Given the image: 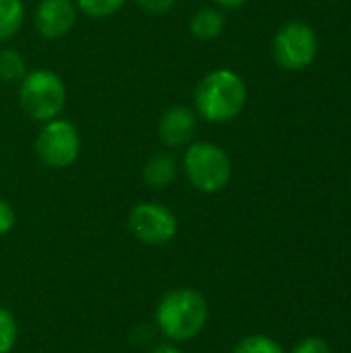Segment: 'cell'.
Masks as SVG:
<instances>
[{
  "label": "cell",
  "mask_w": 351,
  "mask_h": 353,
  "mask_svg": "<svg viewBox=\"0 0 351 353\" xmlns=\"http://www.w3.org/2000/svg\"><path fill=\"white\" fill-rule=\"evenodd\" d=\"M128 228L139 242L147 246H163L176 238L178 219L170 207L147 201L130 209Z\"/></svg>",
  "instance_id": "52a82bcc"
},
{
  "label": "cell",
  "mask_w": 351,
  "mask_h": 353,
  "mask_svg": "<svg viewBox=\"0 0 351 353\" xmlns=\"http://www.w3.org/2000/svg\"><path fill=\"white\" fill-rule=\"evenodd\" d=\"M292 353H331V347L327 341H323L319 337H310V339L300 341Z\"/></svg>",
  "instance_id": "d6986e66"
},
{
  "label": "cell",
  "mask_w": 351,
  "mask_h": 353,
  "mask_svg": "<svg viewBox=\"0 0 351 353\" xmlns=\"http://www.w3.org/2000/svg\"><path fill=\"white\" fill-rule=\"evenodd\" d=\"M79 12H85L91 19H106L116 14L126 0H74Z\"/></svg>",
  "instance_id": "5bb4252c"
},
{
  "label": "cell",
  "mask_w": 351,
  "mask_h": 353,
  "mask_svg": "<svg viewBox=\"0 0 351 353\" xmlns=\"http://www.w3.org/2000/svg\"><path fill=\"white\" fill-rule=\"evenodd\" d=\"M134 2L141 10H145L147 14H155V17L170 12L176 4V0H134Z\"/></svg>",
  "instance_id": "e0dca14e"
},
{
  "label": "cell",
  "mask_w": 351,
  "mask_h": 353,
  "mask_svg": "<svg viewBox=\"0 0 351 353\" xmlns=\"http://www.w3.org/2000/svg\"><path fill=\"white\" fill-rule=\"evenodd\" d=\"M27 74V62L23 54L14 48H0V81L2 83H21Z\"/></svg>",
  "instance_id": "4fadbf2b"
},
{
  "label": "cell",
  "mask_w": 351,
  "mask_h": 353,
  "mask_svg": "<svg viewBox=\"0 0 351 353\" xmlns=\"http://www.w3.org/2000/svg\"><path fill=\"white\" fill-rule=\"evenodd\" d=\"M213 2H215V6L221 8V10H236V8L244 6L248 0H213Z\"/></svg>",
  "instance_id": "ffe728a7"
},
{
  "label": "cell",
  "mask_w": 351,
  "mask_h": 353,
  "mask_svg": "<svg viewBox=\"0 0 351 353\" xmlns=\"http://www.w3.org/2000/svg\"><path fill=\"white\" fill-rule=\"evenodd\" d=\"M33 147L43 165L52 170H66L81 155V134L70 120L58 116L41 124Z\"/></svg>",
  "instance_id": "5b68a950"
},
{
  "label": "cell",
  "mask_w": 351,
  "mask_h": 353,
  "mask_svg": "<svg viewBox=\"0 0 351 353\" xmlns=\"http://www.w3.org/2000/svg\"><path fill=\"white\" fill-rule=\"evenodd\" d=\"M197 128H199V116L192 108L186 105L168 108L157 124L161 143L172 149H182V147L186 149L194 141Z\"/></svg>",
  "instance_id": "9c48e42d"
},
{
  "label": "cell",
  "mask_w": 351,
  "mask_h": 353,
  "mask_svg": "<svg viewBox=\"0 0 351 353\" xmlns=\"http://www.w3.org/2000/svg\"><path fill=\"white\" fill-rule=\"evenodd\" d=\"M151 353H182V352H180L172 341H168V343H159V345H155Z\"/></svg>",
  "instance_id": "44dd1931"
},
{
  "label": "cell",
  "mask_w": 351,
  "mask_h": 353,
  "mask_svg": "<svg viewBox=\"0 0 351 353\" xmlns=\"http://www.w3.org/2000/svg\"><path fill=\"white\" fill-rule=\"evenodd\" d=\"M319 52L317 31L304 21L285 23L273 37V60L290 72L308 68Z\"/></svg>",
  "instance_id": "8992f818"
},
{
  "label": "cell",
  "mask_w": 351,
  "mask_h": 353,
  "mask_svg": "<svg viewBox=\"0 0 351 353\" xmlns=\"http://www.w3.org/2000/svg\"><path fill=\"white\" fill-rule=\"evenodd\" d=\"M182 165L190 186L205 194H215L228 188L234 174L225 149L211 141H192L184 151Z\"/></svg>",
  "instance_id": "3957f363"
},
{
  "label": "cell",
  "mask_w": 351,
  "mask_h": 353,
  "mask_svg": "<svg viewBox=\"0 0 351 353\" xmlns=\"http://www.w3.org/2000/svg\"><path fill=\"white\" fill-rule=\"evenodd\" d=\"M248 87L232 68L207 72L194 89V112L211 124H225L238 118L246 105Z\"/></svg>",
  "instance_id": "6da1fadb"
},
{
  "label": "cell",
  "mask_w": 351,
  "mask_h": 353,
  "mask_svg": "<svg viewBox=\"0 0 351 353\" xmlns=\"http://www.w3.org/2000/svg\"><path fill=\"white\" fill-rule=\"evenodd\" d=\"M178 176V161L174 159V155L161 151L151 155L145 165H143V180L149 188H168Z\"/></svg>",
  "instance_id": "30bf717a"
},
{
  "label": "cell",
  "mask_w": 351,
  "mask_h": 353,
  "mask_svg": "<svg viewBox=\"0 0 351 353\" xmlns=\"http://www.w3.org/2000/svg\"><path fill=\"white\" fill-rule=\"evenodd\" d=\"M17 223V213L12 205L4 199H0V236H6Z\"/></svg>",
  "instance_id": "ac0fdd59"
},
{
  "label": "cell",
  "mask_w": 351,
  "mask_h": 353,
  "mask_svg": "<svg viewBox=\"0 0 351 353\" xmlns=\"http://www.w3.org/2000/svg\"><path fill=\"white\" fill-rule=\"evenodd\" d=\"M234 353H285L279 343H275L267 335H250L244 337L236 347Z\"/></svg>",
  "instance_id": "2e32d148"
},
{
  "label": "cell",
  "mask_w": 351,
  "mask_h": 353,
  "mask_svg": "<svg viewBox=\"0 0 351 353\" xmlns=\"http://www.w3.org/2000/svg\"><path fill=\"white\" fill-rule=\"evenodd\" d=\"M19 339V327L8 308L0 304V353H10Z\"/></svg>",
  "instance_id": "9a60e30c"
},
{
  "label": "cell",
  "mask_w": 351,
  "mask_h": 353,
  "mask_svg": "<svg viewBox=\"0 0 351 353\" xmlns=\"http://www.w3.org/2000/svg\"><path fill=\"white\" fill-rule=\"evenodd\" d=\"M223 27H225V14L217 6H203V8L194 10L190 17V23H188L192 37L201 39V41L217 39L223 33Z\"/></svg>",
  "instance_id": "8fae6325"
},
{
  "label": "cell",
  "mask_w": 351,
  "mask_h": 353,
  "mask_svg": "<svg viewBox=\"0 0 351 353\" xmlns=\"http://www.w3.org/2000/svg\"><path fill=\"white\" fill-rule=\"evenodd\" d=\"M79 19L74 0H41L35 8V29L43 39H62L68 35Z\"/></svg>",
  "instance_id": "ba28073f"
},
{
  "label": "cell",
  "mask_w": 351,
  "mask_h": 353,
  "mask_svg": "<svg viewBox=\"0 0 351 353\" xmlns=\"http://www.w3.org/2000/svg\"><path fill=\"white\" fill-rule=\"evenodd\" d=\"M23 0H0V41L12 39L25 23Z\"/></svg>",
  "instance_id": "7c38bea8"
},
{
  "label": "cell",
  "mask_w": 351,
  "mask_h": 353,
  "mask_svg": "<svg viewBox=\"0 0 351 353\" xmlns=\"http://www.w3.org/2000/svg\"><path fill=\"white\" fill-rule=\"evenodd\" d=\"M207 300L192 288H176L168 292L155 310V323L161 335L172 343H186L201 335L207 325Z\"/></svg>",
  "instance_id": "7a4b0ae2"
},
{
  "label": "cell",
  "mask_w": 351,
  "mask_h": 353,
  "mask_svg": "<svg viewBox=\"0 0 351 353\" xmlns=\"http://www.w3.org/2000/svg\"><path fill=\"white\" fill-rule=\"evenodd\" d=\"M68 89L62 77L50 68L27 70L19 83V103L23 112L35 122H48L62 114L66 108Z\"/></svg>",
  "instance_id": "277c9868"
}]
</instances>
